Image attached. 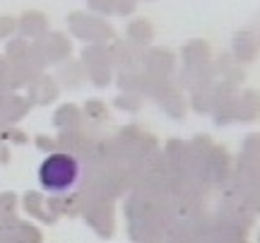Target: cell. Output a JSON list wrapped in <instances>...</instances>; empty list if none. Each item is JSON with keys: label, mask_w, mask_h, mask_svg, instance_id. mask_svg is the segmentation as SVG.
Listing matches in <instances>:
<instances>
[{"label": "cell", "mask_w": 260, "mask_h": 243, "mask_svg": "<svg viewBox=\"0 0 260 243\" xmlns=\"http://www.w3.org/2000/svg\"><path fill=\"white\" fill-rule=\"evenodd\" d=\"M77 161L70 154H51L41 168H39V181L48 190H65L77 181Z\"/></svg>", "instance_id": "1"}]
</instances>
